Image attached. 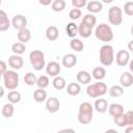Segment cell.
Returning a JSON list of instances; mask_svg holds the SVG:
<instances>
[{"label": "cell", "mask_w": 133, "mask_h": 133, "mask_svg": "<svg viewBox=\"0 0 133 133\" xmlns=\"http://www.w3.org/2000/svg\"><path fill=\"white\" fill-rule=\"evenodd\" d=\"M94 115V106L88 102H83L79 106L78 111V122L82 125H87L91 122Z\"/></svg>", "instance_id": "cell-1"}, {"label": "cell", "mask_w": 133, "mask_h": 133, "mask_svg": "<svg viewBox=\"0 0 133 133\" xmlns=\"http://www.w3.org/2000/svg\"><path fill=\"white\" fill-rule=\"evenodd\" d=\"M95 35L96 37L101 42H111L113 39V31L111 27L106 23L99 24L95 29Z\"/></svg>", "instance_id": "cell-2"}, {"label": "cell", "mask_w": 133, "mask_h": 133, "mask_svg": "<svg viewBox=\"0 0 133 133\" xmlns=\"http://www.w3.org/2000/svg\"><path fill=\"white\" fill-rule=\"evenodd\" d=\"M99 57H100V61L103 65L105 66H109L112 64V62L114 61V51H113V47L109 44L103 45L100 49V53H99Z\"/></svg>", "instance_id": "cell-3"}, {"label": "cell", "mask_w": 133, "mask_h": 133, "mask_svg": "<svg viewBox=\"0 0 133 133\" xmlns=\"http://www.w3.org/2000/svg\"><path fill=\"white\" fill-rule=\"evenodd\" d=\"M107 90H108V88H107L106 83L102 82L101 80L98 81V82H96V83L89 84L86 87V94L90 98H99V97H102V96H104V95L107 94Z\"/></svg>", "instance_id": "cell-4"}, {"label": "cell", "mask_w": 133, "mask_h": 133, "mask_svg": "<svg viewBox=\"0 0 133 133\" xmlns=\"http://www.w3.org/2000/svg\"><path fill=\"white\" fill-rule=\"evenodd\" d=\"M29 60L35 71H41L45 68V54L41 50H33L29 53Z\"/></svg>", "instance_id": "cell-5"}, {"label": "cell", "mask_w": 133, "mask_h": 133, "mask_svg": "<svg viewBox=\"0 0 133 133\" xmlns=\"http://www.w3.org/2000/svg\"><path fill=\"white\" fill-rule=\"evenodd\" d=\"M3 81L4 86L7 89H16L19 86V75L15 70H6V72L3 74Z\"/></svg>", "instance_id": "cell-6"}, {"label": "cell", "mask_w": 133, "mask_h": 133, "mask_svg": "<svg viewBox=\"0 0 133 133\" xmlns=\"http://www.w3.org/2000/svg\"><path fill=\"white\" fill-rule=\"evenodd\" d=\"M108 21L111 25L118 26L123 22V10L118 6H112L108 10Z\"/></svg>", "instance_id": "cell-7"}, {"label": "cell", "mask_w": 133, "mask_h": 133, "mask_svg": "<svg viewBox=\"0 0 133 133\" xmlns=\"http://www.w3.org/2000/svg\"><path fill=\"white\" fill-rule=\"evenodd\" d=\"M116 60L117 65L119 66H126L130 61V53L127 50H119L116 53V56L114 58Z\"/></svg>", "instance_id": "cell-8"}, {"label": "cell", "mask_w": 133, "mask_h": 133, "mask_svg": "<svg viewBox=\"0 0 133 133\" xmlns=\"http://www.w3.org/2000/svg\"><path fill=\"white\" fill-rule=\"evenodd\" d=\"M46 108L50 113H55L60 108V102L56 97H50L46 99Z\"/></svg>", "instance_id": "cell-9"}, {"label": "cell", "mask_w": 133, "mask_h": 133, "mask_svg": "<svg viewBox=\"0 0 133 133\" xmlns=\"http://www.w3.org/2000/svg\"><path fill=\"white\" fill-rule=\"evenodd\" d=\"M10 24H11V26H12L15 29L20 30V29L26 27V25H27V19H26V17L23 16V15H16V16L11 19Z\"/></svg>", "instance_id": "cell-10"}, {"label": "cell", "mask_w": 133, "mask_h": 133, "mask_svg": "<svg viewBox=\"0 0 133 133\" xmlns=\"http://www.w3.org/2000/svg\"><path fill=\"white\" fill-rule=\"evenodd\" d=\"M45 66H46V73L51 77L58 76L59 73H60V70H61L60 64L58 62H56V61H50Z\"/></svg>", "instance_id": "cell-11"}, {"label": "cell", "mask_w": 133, "mask_h": 133, "mask_svg": "<svg viewBox=\"0 0 133 133\" xmlns=\"http://www.w3.org/2000/svg\"><path fill=\"white\" fill-rule=\"evenodd\" d=\"M8 64L12 70H20L24 64V60L20 55L12 54L8 58Z\"/></svg>", "instance_id": "cell-12"}, {"label": "cell", "mask_w": 133, "mask_h": 133, "mask_svg": "<svg viewBox=\"0 0 133 133\" xmlns=\"http://www.w3.org/2000/svg\"><path fill=\"white\" fill-rule=\"evenodd\" d=\"M62 65L66 69H71L73 66L76 65L77 63V56L72 54V53H69V54H65L63 57H62Z\"/></svg>", "instance_id": "cell-13"}, {"label": "cell", "mask_w": 133, "mask_h": 133, "mask_svg": "<svg viewBox=\"0 0 133 133\" xmlns=\"http://www.w3.org/2000/svg\"><path fill=\"white\" fill-rule=\"evenodd\" d=\"M107 108H108V103L103 98L99 97L98 100H96L94 103V109L99 113H105L107 111Z\"/></svg>", "instance_id": "cell-14"}, {"label": "cell", "mask_w": 133, "mask_h": 133, "mask_svg": "<svg viewBox=\"0 0 133 133\" xmlns=\"http://www.w3.org/2000/svg\"><path fill=\"white\" fill-rule=\"evenodd\" d=\"M119 83L123 87H130L133 84V76L131 72H124L119 77Z\"/></svg>", "instance_id": "cell-15"}, {"label": "cell", "mask_w": 133, "mask_h": 133, "mask_svg": "<svg viewBox=\"0 0 133 133\" xmlns=\"http://www.w3.org/2000/svg\"><path fill=\"white\" fill-rule=\"evenodd\" d=\"M91 32H92V28L88 25H86L85 23L81 22L79 25H78V34L83 37V38H87L91 35Z\"/></svg>", "instance_id": "cell-16"}, {"label": "cell", "mask_w": 133, "mask_h": 133, "mask_svg": "<svg viewBox=\"0 0 133 133\" xmlns=\"http://www.w3.org/2000/svg\"><path fill=\"white\" fill-rule=\"evenodd\" d=\"M86 9L90 12V14H97L100 12L103 9V3L97 0L90 1L88 3H86Z\"/></svg>", "instance_id": "cell-17"}, {"label": "cell", "mask_w": 133, "mask_h": 133, "mask_svg": "<svg viewBox=\"0 0 133 133\" xmlns=\"http://www.w3.org/2000/svg\"><path fill=\"white\" fill-rule=\"evenodd\" d=\"M10 21L6 15V12L0 9V31H6L10 27Z\"/></svg>", "instance_id": "cell-18"}, {"label": "cell", "mask_w": 133, "mask_h": 133, "mask_svg": "<svg viewBox=\"0 0 133 133\" xmlns=\"http://www.w3.org/2000/svg\"><path fill=\"white\" fill-rule=\"evenodd\" d=\"M59 36V30L56 26H49L46 29V37L49 41H56Z\"/></svg>", "instance_id": "cell-19"}, {"label": "cell", "mask_w": 133, "mask_h": 133, "mask_svg": "<svg viewBox=\"0 0 133 133\" xmlns=\"http://www.w3.org/2000/svg\"><path fill=\"white\" fill-rule=\"evenodd\" d=\"M90 80H91V75L87 71H79L77 73V81L80 84L86 85L90 82Z\"/></svg>", "instance_id": "cell-20"}, {"label": "cell", "mask_w": 133, "mask_h": 133, "mask_svg": "<svg viewBox=\"0 0 133 133\" xmlns=\"http://www.w3.org/2000/svg\"><path fill=\"white\" fill-rule=\"evenodd\" d=\"M107 110L111 116H115V115H118L121 113H124V106L122 104H118V103H112L108 106Z\"/></svg>", "instance_id": "cell-21"}, {"label": "cell", "mask_w": 133, "mask_h": 133, "mask_svg": "<svg viewBox=\"0 0 133 133\" xmlns=\"http://www.w3.org/2000/svg\"><path fill=\"white\" fill-rule=\"evenodd\" d=\"M30 38H31V32L26 27L22 28V29H20L18 31V39H19V42H21L23 44H26L27 42L30 41Z\"/></svg>", "instance_id": "cell-22"}, {"label": "cell", "mask_w": 133, "mask_h": 133, "mask_svg": "<svg viewBox=\"0 0 133 133\" xmlns=\"http://www.w3.org/2000/svg\"><path fill=\"white\" fill-rule=\"evenodd\" d=\"M33 99L35 102L37 103H43L46 101L47 99V91L45 90V88H39L37 87L34 92H33Z\"/></svg>", "instance_id": "cell-23"}, {"label": "cell", "mask_w": 133, "mask_h": 133, "mask_svg": "<svg viewBox=\"0 0 133 133\" xmlns=\"http://www.w3.org/2000/svg\"><path fill=\"white\" fill-rule=\"evenodd\" d=\"M80 91H81V86L79 83L71 82L66 86V92L70 96H78L80 94Z\"/></svg>", "instance_id": "cell-24"}, {"label": "cell", "mask_w": 133, "mask_h": 133, "mask_svg": "<svg viewBox=\"0 0 133 133\" xmlns=\"http://www.w3.org/2000/svg\"><path fill=\"white\" fill-rule=\"evenodd\" d=\"M1 112H2V115H3L4 117H6V118H10V117L14 115V113H15V107H14V104L10 103V102H9V103H6L5 105H3Z\"/></svg>", "instance_id": "cell-25"}, {"label": "cell", "mask_w": 133, "mask_h": 133, "mask_svg": "<svg viewBox=\"0 0 133 133\" xmlns=\"http://www.w3.org/2000/svg\"><path fill=\"white\" fill-rule=\"evenodd\" d=\"M52 84H53V87L57 90H62L66 86V82H65L64 78H62L60 76H55L52 81Z\"/></svg>", "instance_id": "cell-26"}, {"label": "cell", "mask_w": 133, "mask_h": 133, "mask_svg": "<svg viewBox=\"0 0 133 133\" xmlns=\"http://www.w3.org/2000/svg\"><path fill=\"white\" fill-rule=\"evenodd\" d=\"M65 32L70 37H76V35L78 34V25L75 24L74 22H70L66 24L65 27Z\"/></svg>", "instance_id": "cell-27"}, {"label": "cell", "mask_w": 133, "mask_h": 133, "mask_svg": "<svg viewBox=\"0 0 133 133\" xmlns=\"http://www.w3.org/2000/svg\"><path fill=\"white\" fill-rule=\"evenodd\" d=\"M70 48L76 52H81L84 48V44H83V42H81V39L73 37L70 42Z\"/></svg>", "instance_id": "cell-28"}, {"label": "cell", "mask_w": 133, "mask_h": 133, "mask_svg": "<svg viewBox=\"0 0 133 133\" xmlns=\"http://www.w3.org/2000/svg\"><path fill=\"white\" fill-rule=\"evenodd\" d=\"M108 92H109V96L110 97L118 98V97L123 96V94H124V87L122 85H112L109 88Z\"/></svg>", "instance_id": "cell-29"}, {"label": "cell", "mask_w": 133, "mask_h": 133, "mask_svg": "<svg viewBox=\"0 0 133 133\" xmlns=\"http://www.w3.org/2000/svg\"><path fill=\"white\" fill-rule=\"evenodd\" d=\"M91 75H92V77L96 79V80H103L104 78H105V76H106V71H105V69L104 68H102V66H97V68H95L94 70H92V73H91Z\"/></svg>", "instance_id": "cell-30"}, {"label": "cell", "mask_w": 133, "mask_h": 133, "mask_svg": "<svg viewBox=\"0 0 133 133\" xmlns=\"http://www.w3.org/2000/svg\"><path fill=\"white\" fill-rule=\"evenodd\" d=\"M65 5H66V3L64 0H54L51 3V8H52V10L59 12L65 8Z\"/></svg>", "instance_id": "cell-31"}, {"label": "cell", "mask_w": 133, "mask_h": 133, "mask_svg": "<svg viewBox=\"0 0 133 133\" xmlns=\"http://www.w3.org/2000/svg\"><path fill=\"white\" fill-rule=\"evenodd\" d=\"M26 50V47H25V44L21 43V42H17L15 44H12L11 46V51L14 52V54H18V55H21L25 52Z\"/></svg>", "instance_id": "cell-32"}, {"label": "cell", "mask_w": 133, "mask_h": 133, "mask_svg": "<svg viewBox=\"0 0 133 133\" xmlns=\"http://www.w3.org/2000/svg\"><path fill=\"white\" fill-rule=\"evenodd\" d=\"M7 99H8V102L12 103V104H17L21 101V94L15 89H12L11 91L8 92L7 95Z\"/></svg>", "instance_id": "cell-33"}, {"label": "cell", "mask_w": 133, "mask_h": 133, "mask_svg": "<svg viewBox=\"0 0 133 133\" xmlns=\"http://www.w3.org/2000/svg\"><path fill=\"white\" fill-rule=\"evenodd\" d=\"M36 79H37V77L35 76V74H34V73H31V72L26 73L25 76H24V82H25V84H27L28 86L34 85V84L36 83Z\"/></svg>", "instance_id": "cell-34"}, {"label": "cell", "mask_w": 133, "mask_h": 133, "mask_svg": "<svg viewBox=\"0 0 133 133\" xmlns=\"http://www.w3.org/2000/svg\"><path fill=\"white\" fill-rule=\"evenodd\" d=\"M81 22H83V23H85L86 25H88V26H90L91 28H94L95 25H96V23H97V18H96L92 14H87V15H85V16L83 17V19H82Z\"/></svg>", "instance_id": "cell-35"}, {"label": "cell", "mask_w": 133, "mask_h": 133, "mask_svg": "<svg viewBox=\"0 0 133 133\" xmlns=\"http://www.w3.org/2000/svg\"><path fill=\"white\" fill-rule=\"evenodd\" d=\"M113 122L115 125H117L118 127L123 128V127H127V121H126V116L125 113H121L118 115L113 116Z\"/></svg>", "instance_id": "cell-36"}, {"label": "cell", "mask_w": 133, "mask_h": 133, "mask_svg": "<svg viewBox=\"0 0 133 133\" xmlns=\"http://www.w3.org/2000/svg\"><path fill=\"white\" fill-rule=\"evenodd\" d=\"M49 83H50V81H49V78L47 77V76H45V75H43V76H39L37 79H36V85H37V87H39V88H46L48 85H49Z\"/></svg>", "instance_id": "cell-37"}, {"label": "cell", "mask_w": 133, "mask_h": 133, "mask_svg": "<svg viewBox=\"0 0 133 133\" xmlns=\"http://www.w3.org/2000/svg\"><path fill=\"white\" fill-rule=\"evenodd\" d=\"M81 15H82V12H81V10H80V8H73V9H71L70 11H69V18L71 19V20H73V21H76V20H78L80 17H81Z\"/></svg>", "instance_id": "cell-38"}, {"label": "cell", "mask_w": 133, "mask_h": 133, "mask_svg": "<svg viewBox=\"0 0 133 133\" xmlns=\"http://www.w3.org/2000/svg\"><path fill=\"white\" fill-rule=\"evenodd\" d=\"M124 11L129 17L133 16V2L132 1H128L124 4Z\"/></svg>", "instance_id": "cell-39"}, {"label": "cell", "mask_w": 133, "mask_h": 133, "mask_svg": "<svg viewBox=\"0 0 133 133\" xmlns=\"http://www.w3.org/2000/svg\"><path fill=\"white\" fill-rule=\"evenodd\" d=\"M87 0H72V5L75 8H82L86 5Z\"/></svg>", "instance_id": "cell-40"}, {"label": "cell", "mask_w": 133, "mask_h": 133, "mask_svg": "<svg viewBox=\"0 0 133 133\" xmlns=\"http://www.w3.org/2000/svg\"><path fill=\"white\" fill-rule=\"evenodd\" d=\"M126 121H127V126H132L133 125V111L129 110L125 113Z\"/></svg>", "instance_id": "cell-41"}, {"label": "cell", "mask_w": 133, "mask_h": 133, "mask_svg": "<svg viewBox=\"0 0 133 133\" xmlns=\"http://www.w3.org/2000/svg\"><path fill=\"white\" fill-rule=\"evenodd\" d=\"M7 70V65L3 60H0V75H3Z\"/></svg>", "instance_id": "cell-42"}, {"label": "cell", "mask_w": 133, "mask_h": 133, "mask_svg": "<svg viewBox=\"0 0 133 133\" xmlns=\"http://www.w3.org/2000/svg\"><path fill=\"white\" fill-rule=\"evenodd\" d=\"M38 2L44 6H48L52 3V0H38Z\"/></svg>", "instance_id": "cell-43"}, {"label": "cell", "mask_w": 133, "mask_h": 133, "mask_svg": "<svg viewBox=\"0 0 133 133\" xmlns=\"http://www.w3.org/2000/svg\"><path fill=\"white\" fill-rule=\"evenodd\" d=\"M59 132H75V130L74 129H62V130H60Z\"/></svg>", "instance_id": "cell-44"}, {"label": "cell", "mask_w": 133, "mask_h": 133, "mask_svg": "<svg viewBox=\"0 0 133 133\" xmlns=\"http://www.w3.org/2000/svg\"><path fill=\"white\" fill-rule=\"evenodd\" d=\"M4 96V88L0 85V98H2Z\"/></svg>", "instance_id": "cell-45"}, {"label": "cell", "mask_w": 133, "mask_h": 133, "mask_svg": "<svg viewBox=\"0 0 133 133\" xmlns=\"http://www.w3.org/2000/svg\"><path fill=\"white\" fill-rule=\"evenodd\" d=\"M103 3H106V4H109V3H112L114 0H101Z\"/></svg>", "instance_id": "cell-46"}, {"label": "cell", "mask_w": 133, "mask_h": 133, "mask_svg": "<svg viewBox=\"0 0 133 133\" xmlns=\"http://www.w3.org/2000/svg\"><path fill=\"white\" fill-rule=\"evenodd\" d=\"M132 43H133V41H130V42H129V46H128V47H129V50H130V51H133V48H132Z\"/></svg>", "instance_id": "cell-47"}, {"label": "cell", "mask_w": 133, "mask_h": 133, "mask_svg": "<svg viewBox=\"0 0 133 133\" xmlns=\"http://www.w3.org/2000/svg\"><path fill=\"white\" fill-rule=\"evenodd\" d=\"M132 71H133V61L130 62V72H132Z\"/></svg>", "instance_id": "cell-48"}, {"label": "cell", "mask_w": 133, "mask_h": 133, "mask_svg": "<svg viewBox=\"0 0 133 133\" xmlns=\"http://www.w3.org/2000/svg\"><path fill=\"white\" fill-rule=\"evenodd\" d=\"M1 3H2V1H1V0H0V5H1Z\"/></svg>", "instance_id": "cell-49"}, {"label": "cell", "mask_w": 133, "mask_h": 133, "mask_svg": "<svg viewBox=\"0 0 133 133\" xmlns=\"http://www.w3.org/2000/svg\"><path fill=\"white\" fill-rule=\"evenodd\" d=\"M0 78H1V75H0Z\"/></svg>", "instance_id": "cell-50"}]
</instances>
